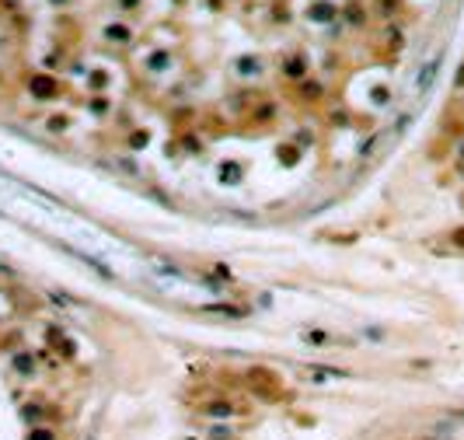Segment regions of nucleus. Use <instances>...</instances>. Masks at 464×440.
<instances>
[{
    "instance_id": "obj_2",
    "label": "nucleus",
    "mask_w": 464,
    "mask_h": 440,
    "mask_svg": "<svg viewBox=\"0 0 464 440\" xmlns=\"http://www.w3.org/2000/svg\"><path fill=\"white\" fill-rule=\"evenodd\" d=\"M457 164H461V171H464V147H461V157H457Z\"/></svg>"
},
{
    "instance_id": "obj_1",
    "label": "nucleus",
    "mask_w": 464,
    "mask_h": 440,
    "mask_svg": "<svg viewBox=\"0 0 464 440\" xmlns=\"http://www.w3.org/2000/svg\"><path fill=\"white\" fill-rule=\"evenodd\" d=\"M436 67H440V56H433V60L419 70V87H422V91H426V87H429V80L436 77Z\"/></svg>"
}]
</instances>
